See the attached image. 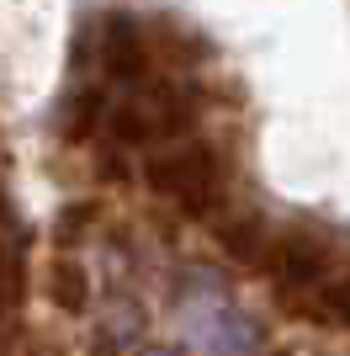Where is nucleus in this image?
Returning <instances> with one entry per match:
<instances>
[{
	"label": "nucleus",
	"mask_w": 350,
	"mask_h": 356,
	"mask_svg": "<svg viewBox=\"0 0 350 356\" xmlns=\"http://www.w3.org/2000/svg\"><path fill=\"white\" fill-rule=\"evenodd\" d=\"M149 192L175 202L191 218H207V213L223 208V186H228V170H223V154L202 138H175L160 144V154H149L144 165Z\"/></svg>",
	"instance_id": "obj_1"
},
{
	"label": "nucleus",
	"mask_w": 350,
	"mask_h": 356,
	"mask_svg": "<svg viewBox=\"0 0 350 356\" xmlns=\"http://www.w3.org/2000/svg\"><path fill=\"white\" fill-rule=\"evenodd\" d=\"M96 64H101V74L117 80V86H144V74H149L144 27H138L133 16H122V11L101 16V27H96Z\"/></svg>",
	"instance_id": "obj_2"
},
{
	"label": "nucleus",
	"mask_w": 350,
	"mask_h": 356,
	"mask_svg": "<svg viewBox=\"0 0 350 356\" xmlns=\"http://www.w3.org/2000/svg\"><path fill=\"white\" fill-rule=\"evenodd\" d=\"M271 277L281 282L287 303L303 298V293H319V287L329 282V250H324L313 234L292 229V234L276 239V250H271Z\"/></svg>",
	"instance_id": "obj_3"
},
{
	"label": "nucleus",
	"mask_w": 350,
	"mask_h": 356,
	"mask_svg": "<svg viewBox=\"0 0 350 356\" xmlns=\"http://www.w3.org/2000/svg\"><path fill=\"white\" fill-rule=\"evenodd\" d=\"M218 250L239 266H271L276 239H271L260 213H228V218H218Z\"/></svg>",
	"instance_id": "obj_4"
},
{
	"label": "nucleus",
	"mask_w": 350,
	"mask_h": 356,
	"mask_svg": "<svg viewBox=\"0 0 350 356\" xmlns=\"http://www.w3.org/2000/svg\"><path fill=\"white\" fill-rule=\"evenodd\" d=\"M48 298H53L64 314H85L90 309V277L80 261H69V255H58L53 266H48Z\"/></svg>",
	"instance_id": "obj_5"
},
{
	"label": "nucleus",
	"mask_w": 350,
	"mask_h": 356,
	"mask_svg": "<svg viewBox=\"0 0 350 356\" xmlns=\"http://www.w3.org/2000/svg\"><path fill=\"white\" fill-rule=\"evenodd\" d=\"M207 346L218 356H255L260 351V330H255V319H244V314H223V319H212V330H207Z\"/></svg>",
	"instance_id": "obj_6"
},
{
	"label": "nucleus",
	"mask_w": 350,
	"mask_h": 356,
	"mask_svg": "<svg viewBox=\"0 0 350 356\" xmlns=\"http://www.w3.org/2000/svg\"><path fill=\"white\" fill-rule=\"evenodd\" d=\"M101 90H80V96H74L69 106H64V138H69V144H80V138H90L96 134V122H101Z\"/></svg>",
	"instance_id": "obj_7"
},
{
	"label": "nucleus",
	"mask_w": 350,
	"mask_h": 356,
	"mask_svg": "<svg viewBox=\"0 0 350 356\" xmlns=\"http://www.w3.org/2000/svg\"><path fill=\"white\" fill-rule=\"evenodd\" d=\"M308 314H319L324 325L350 330V277H335V282H324V287H319V303H313Z\"/></svg>",
	"instance_id": "obj_8"
},
{
	"label": "nucleus",
	"mask_w": 350,
	"mask_h": 356,
	"mask_svg": "<svg viewBox=\"0 0 350 356\" xmlns=\"http://www.w3.org/2000/svg\"><path fill=\"white\" fill-rule=\"evenodd\" d=\"M96 208H64V218H58V245H74V229L85 234V223Z\"/></svg>",
	"instance_id": "obj_9"
},
{
	"label": "nucleus",
	"mask_w": 350,
	"mask_h": 356,
	"mask_svg": "<svg viewBox=\"0 0 350 356\" xmlns=\"http://www.w3.org/2000/svg\"><path fill=\"white\" fill-rule=\"evenodd\" d=\"M138 356H181V351H175V346H144Z\"/></svg>",
	"instance_id": "obj_10"
}]
</instances>
